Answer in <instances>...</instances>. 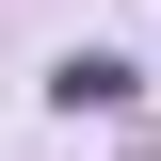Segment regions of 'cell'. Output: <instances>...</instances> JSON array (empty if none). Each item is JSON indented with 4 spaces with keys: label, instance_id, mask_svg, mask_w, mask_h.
<instances>
[{
    "label": "cell",
    "instance_id": "cell-1",
    "mask_svg": "<svg viewBox=\"0 0 161 161\" xmlns=\"http://www.w3.org/2000/svg\"><path fill=\"white\" fill-rule=\"evenodd\" d=\"M48 97H64V113H113V97H129V64H113V48H64V64H48Z\"/></svg>",
    "mask_w": 161,
    "mask_h": 161
}]
</instances>
